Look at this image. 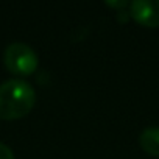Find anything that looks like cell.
Segmentation results:
<instances>
[{
	"instance_id": "1",
	"label": "cell",
	"mask_w": 159,
	"mask_h": 159,
	"mask_svg": "<svg viewBox=\"0 0 159 159\" xmlns=\"http://www.w3.org/2000/svg\"><path fill=\"white\" fill-rule=\"evenodd\" d=\"M36 102V92L30 83L13 78L0 84V119L16 120L25 117Z\"/></svg>"
},
{
	"instance_id": "2",
	"label": "cell",
	"mask_w": 159,
	"mask_h": 159,
	"mask_svg": "<svg viewBox=\"0 0 159 159\" xmlns=\"http://www.w3.org/2000/svg\"><path fill=\"white\" fill-rule=\"evenodd\" d=\"M5 67L14 75H31L38 67V55L34 50L22 42L10 44L3 53Z\"/></svg>"
},
{
	"instance_id": "3",
	"label": "cell",
	"mask_w": 159,
	"mask_h": 159,
	"mask_svg": "<svg viewBox=\"0 0 159 159\" xmlns=\"http://www.w3.org/2000/svg\"><path fill=\"white\" fill-rule=\"evenodd\" d=\"M131 17L145 27H159V0H134L129 3Z\"/></svg>"
},
{
	"instance_id": "4",
	"label": "cell",
	"mask_w": 159,
	"mask_h": 159,
	"mask_svg": "<svg viewBox=\"0 0 159 159\" xmlns=\"http://www.w3.org/2000/svg\"><path fill=\"white\" fill-rule=\"evenodd\" d=\"M139 143L143 151L159 157V126L145 128L139 136Z\"/></svg>"
},
{
	"instance_id": "5",
	"label": "cell",
	"mask_w": 159,
	"mask_h": 159,
	"mask_svg": "<svg viewBox=\"0 0 159 159\" xmlns=\"http://www.w3.org/2000/svg\"><path fill=\"white\" fill-rule=\"evenodd\" d=\"M0 159H14L13 150L3 142H0Z\"/></svg>"
},
{
	"instance_id": "6",
	"label": "cell",
	"mask_w": 159,
	"mask_h": 159,
	"mask_svg": "<svg viewBox=\"0 0 159 159\" xmlns=\"http://www.w3.org/2000/svg\"><path fill=\"white\" fill-rule=\"evenodd\" d=\"M106 5H108V7H122V8H123V7H126V5H129V3H128V2H117V3H114V2H106Z\"/></svg>"
}]
</instances>
